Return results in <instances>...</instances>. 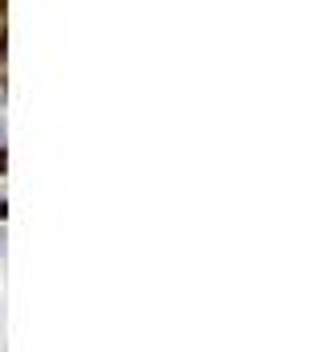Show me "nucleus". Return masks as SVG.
<instances>
[{
    "label": "nucleus",
    "instance_id": "obj_1",
    "mask_svg": "<svg viewBox=\"0 0 327 352\" xmlns=\"http://www.w3.org/2000/svg\"><path fill=\"white\" fill-rule=\"evenodd\" d=\"M4 213H8V201L0 197V226H4Z\"/></svg>",
    "mask_w": 327,
    "mask_h": 352
},
{
    "label": "nucleus",
    "instance_id": "obj_3",
    "mask_svg": "<svg viewBox=\"0 0 327 352\" xmlns=\"http://www.w3.org/2000/svg\"><path fill=\"white\" fill-rule=\"evenodd\" d=\"M0 107H4V82H0Z\"/></svg>",
    "mask_w": 327,
    "mask_h": 352
},
{
    "label": "nucleus",
    "instance_id": "obj_2",
    "mask_svg": "<svg viewBox=\"0 0 327 352\" xmlns=\"http://www.w3.org/2000/svg\"><path fill=\"white\" fill-rule=\"evenodd\" d=\"M0 258H4V226H0Z\"/></svg>",
    "mask_w": 327,
    "mask_h": 352
}]
</instances>
